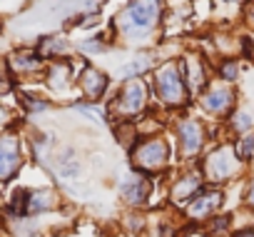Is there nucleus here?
I'll return each instance as SVG.
<instances>
[{
	"instance_id": "f257e3e1",
	"label": "nucleus",
	"mask_w": 254,
	"mask_h": 237,
	"mask_svg": "<svg viewBox=\"0 0 254 237\" xmlns=\"http://www.w3.org/2000/svg\"><path fill=\"white\" fill-rule=\"evenodd\" d=\"M165 18V0H130L115 18V33L127 43H147Z\"/></svg>"
},
{
	"instance_id": "f03ea898",
	"label": "nucleus",
	"mask_w": 254,
	"mask_h": 237,
	"mask_svg": "<svg viewBox=\"0 0 254 237\" xmlns=\"http://www.w3.org/2000/svg\"><path fill=\"white\" fill-rule=\"evenodd\" d=\"M150 95H152V100H157L167 110L187 107V102H190L192 95H190L187 82H185V78L180 73V65L175 60H165L162 65H157L152 70Z\"/></svg>"
},
{
	"instance_id": "7ed1b4c3",
	"label": "nucleus",
	"mask_w": 254,
	"mask_h": 237,
	"mask_svg": "<svg viewBox=\"0 0 254 237\" xmlns=\"http://www.w3.org/2000/svg\"><path fill=\"white\" fill-rule=\"evenodd\" d=\"M147 102H150V85L140 78H130L125 80L115 100L110 102V115L115 120H132V117L147 110Z\"/></svg>"
},
{
	"instance_id": "20e7f679",
	"label": "nucleus",
	"mask_w": 254,
	"mask_h": 237,
	"mask_svg": "<svg viewBox=\"0 0 254 237\" xmlns=\"http://www.w3.org/2000/svg\"><path fill=\"white\" fill-rule=\"evenodd\" d=\"M130 160L137 172H162L170 165V143L162 135L137 138V143L130 148Z\"/></svg>"
},
{
	"instance_id": "39448f33",
	"label": "nucleus",
	"mask_w": 254,
	"mask_h": 237,
	"mask_svg": "<svg viewBox=\"0 0 254 237\" xmlns=\"http://www.w3.org/2000/svg\"><path fill=\"white\" fill-rule=\"evenodd\" d=\"M239 162H242V160H239L234 145L222 143V145H217V148L207 155V160L202 162V172H204V177H207L209 182H224V180H229V177L237 172Z\"/></svg>"
},
{
	"instance_id": "423d86ee",
	"label": "nucleus",
	"mask_w": 254,
	"mask_h": 237,
	"mask_svg": "<svg viewBox=\"0 0 254 237\" xmlns=\"http://www.w3.org/2000/svg\"><path fill=\"white\" fill-rule=\"evenodd\" d=\"M177 65H180V73H182V78H185L187 90H190L192 97L199 95V92L212 82V80H209V65H207V60H204L199 53H185V55L177 60Z\"/></svg>"
},
{
	"instance_id": "0eeeda50",
	"label": "nucleus",
	"mask_w": 254,
	"mask_h": 237,
	"mask_svg": "<svg viewBox=\"0 0 254 237\" xmlns=\"http://www.w3.org/2000/svg\"><path fill=\"white\" fill-rule=\"evenodd\" d=\"M175 135H177V145H180L185 158L199 155V150L204 148V140H207L204 125L199 120H194V117H182V120H177L175 123Z\"/></svg>"
},
{
	"instance_id": "6e6552de",
	"label": "nucleus",
	"mask_w": 254,
	"mask_h": 237,
	"mask_svg": "<svg viewBox=\"0 0 254 237\" xmlns=\"http://www.w3.org/2000/svg\"><path fill=\"white\" fill-rule=\"evenodd\" d=\"M197 100H199L202 110L209 112V115H229L232 107H234L237 95H234V90L227 82H209L197 95Z\"/></svg>"
},
{
	"instance_id": "1a4fd4ad",
	"label": "nucleus",
	"mask_w": 254,
	"mask_h": 237,
	"mask_svg": "<svg viewBox=\"0 0 254 237\" xmlns=\"http://www.w3.org/2000/svg\"><path fill=\"white\" fill-rule=\"evenodd\" d=\"M219 205H222V190H214V187L204 190V187H202V190L185 205V212H187V217H190L192 222H204V220L214 217V212L219 210Z\"/></svg>"
},
{
	"instance_id": "9d476101",
	"label": "nucleus",
	"mask_w": 254,
	"mask_h": 237,
	"mask_svg": "<svg viewBox=\"0 0 254 237\" xmlns=\"http://www.w3.org/2000/svg\"><path fill=\"white\" fill-rule=\"evenodd\" d=\"M77 85H80V90H82V95H85L87 102H97L100 97H105V92L110 87V78L100 68L85 65L82 73L77 75Z\"/></svg>"
},
{
	"instance_id": "9b49d317",
	"label": "nucleus",
	"mask_w": 254,
	"mask_h": 237,
	"mask_svg": "<svg viewBox=\"0 0 254 237\" xmlns=\"http://www.w3.org/2000/svg\"><path fill=\"white\" fill-rule=\"evenodd\" d=\"M20 167V143L15 135H0V182H8Z\"/></svg>"
},
{
	"instance_id": "f8f14e48",
	"label": "nucleus",
	"mask_w": 254,
	"mask_h": 237,
	"mask_svg": "<svg viewBox=\"0 0 254 237\" xmlns=\"http://www.w3.org/2000/svg\"><path fill=\"white\" fill-rule=\"evenodd\" d=\"M150 190H152V182H150V180L145 177V172H142V175H135V177H127V180L122 182V187H120V195H122V200H125L127 205L140 207V205L147 202Z\"/></svg>"
},
{
	"instance_id": "ddd939ff",
	"label": "nucleus",
	"mask_w": 254,
	"mask_h": 237,
	"mask_svg": "<svg viewBox=\"0 0 254 237\" xmlns=\"http://www.w3.org/2000/svg\"><path fill=\"white\" fill-rule=\"evenodd\" d=\"M10 70L18 75H35V73H45L48 63L38 50H18L10 58Z\"/></svg>"
},
{
	"instance_id": "4468645a",
	"label": "nucleus",
	"mask_w": 254,
	"mask_h": 237,
	"mask_svg": "<svg viewBox=\"0 0 254 237\" xmlns=\"http://www.w3.org/2000/svg\"><path fill=\"white\" fill-rule=\"evenodd\" d=\"M199 190H202V177L194 175V172H187V175H182L180 180H175L170 197H172V202H177V205H187Z\"/></svg>"
},
{
	"instance_id": "2eb2a0df",
	"label": "nucleus",
	"mask_w": 254,
	"mask_h": 237,
	"mask_svg": "<svg viewBox=\"0 0 254 237\" xmlns=\"http://www.w3.org/2000/svg\"><path fill=\"white\" fill-rule=\"evenodd\" d=\"M45 78H48V85L53 87V90H67L70 87V80H75V73H72V63H67V60H53L50 65H48V70H45Z\"/></svg>"
},
{
	"instance_id": "dca6fc26",
	"label": "nucleus",
	"mask_w": 254,
	"mask_h": 237,
	"mask_svg": "<svg viewBox=\"0 0 254 237\" xmlns=\"http://www.w3.org/2000/svg\"><path fill=\"white\" fill-rule=\"evenodd\" d=\"M70 50L67 40L65 38H55V35H48L38 43V53L45 58V60H60L65 53Z\"/></svg>"
},
{
	"instance_id": "f3484780",
	"label": "nucleus",
	"mask_w": 254,
	"mask_h": 237,
	"mask_svg": "<svg viewBox=\"0 0 254 237\" xmlns=\"http://www.w3.org/2000/svg\"><path fill=\"white\" fill-rule=\"evenodd\" d=\"M55 205V195L50 190H38V192H28V205H25V215L33 212H43L50 210Z\"/></svg>"
},
{
	"instance_id": "a211bd4d",
	"label": "nucleus",
	"mask_w": 254,
	"mask_h": 237,
	"mask_svg": "<svg viewBox=\"0 0 254 237\" xmlns=\"http://www.w3.org/2000/svg\"><path fill=\"white\" fill-rule=\"evenodd\" d=\"M214 70H217V78L227 85H234L237 78H239V63L234 58H222L214 63Z\"/></svg>"
},
{
	"instance_id": "6ab92c4d",
	"label": "nucleus",
	"mask_w": 254,
	"mask_h": 237,
	"mask_svg": "<svg viewBox=\"0 0 254 237\" xmlns=\"http://www.w3.org/2000/svg\"><path fill=\"white\" fill-rule=\"evenodd\" d=\"M254 128V117L247 110H232L229 112V130L237 135H244Z\"/></svg>"
},
{
	"instance_id": "aec40b11",
	"label": "nucleus",
	"mask_w": 254,
	"mask_h": 237,
	"mask_svg": "<svg viewBox=\"0 0 254 237\" xmlns=\"http://www.w3.org/2000/svg\"><path fill=\"white\" fill-rule=\"evenodd\" d=\"M234 150H237L239 160H242V162H247V160L254 155V133L249 130V133L239 135V140H234Z\"/></svg>"
},
{
	"instance_id": "412c9836",
	"label": "nucleus",
	"mask_w": 254,
	"mask_h": 237,
	"mask_svg": "<svg viewBox=\"0 0 254 237\" xmlns=\"http://www.w3.org/2000/svg\"><path fill=\"white\" fill-rule=\"evenodd\" d=\"M147 70H150V60H147V58H137V60L127 63V65L122 68V75H125V80H130V78H140V75L147 73Z\"/></svg>"
},
{
	"instance_id": "4be33fe9",
	"label": "nucleus",
	"mask_w": 254,
	"mask_h": 237,
	"mask_svg": "<svg viewBox=\"0 0 254 237\" xmlns=\"http://www.w3.org/2000/svg\"><path fill=\"white\" fill-rule=\"evenodd\" d=\"M110 40H105V35H97V38H87V40H82L80 43V50L82 53H105V50H110Z\"/></svg>"
},
{
	"instance_id": "5701e85b",
	"label": "nucleus",
	"mask_w": 254,
	"mask_h": 237,
	"mask_svg": "<svg viewBox=\"0 0 254 237\" xmlns=\"http://www.w3.org/2000/svg\"><path fill=\"white\" fill-rule=\"evenodd\" d=\"M58 172H60L63 177H75V175L80 172V165H77V160H72V155L67 153L65 158L58 160Z\"/></svg>"
},
{
	"instance_id": "b1692460",
	"label": "nucleus",
	"mask_w": 254,
	"mask_h": 237,
	"mask_svg": "<svg viewBox=\"0 0 254 237\" xmlns=\"http://www.w3.org/2000/svg\"><path fill=\"white\" fill-rule=\"evenodd\" d=\"M23 105L30 110V112H40V110H48L50 102L43 100V97H30V95H23Z\"/></svg>"
},
{
	"instance_id": "393cba45",
	"label": "nucleus",
	"mask_w": 254,
	"mask_h": 237,
	"mask_svg": "<svg viewBox=\"0 0 254 237\" xmlns=\"http://www.w3.org/2000/svg\"><path fill=\"white\" fill-rule=\"evenodd\" d=\"M229 222H232V217H227V215L214 217V222H212V232H224V230L229 227Z\"/></svg>"
},
{
	"instance_id": "a878e982",
	"label": "nucleus",
	"mask_w": 254,
	"mask_h": 237,
	"mask_svg": "<svg viewBox=\"0 0 254 237\" xmlns=\"http://www.w3.org/2000/svg\"><path fill=\"white\" fill-rule=\"evenodd\" d=\"M244 20L249 28H254V0H247L244 3Z\"/></svg>"
},
{
	"instance_id": "bb28decb",
	"label": "nucleus",
	"mask_w": 254,
	"mask_h": 237,
	"mask_svg": "<svg viewBox=\"0 0 254 237\" xmlns=\"http://www.w3.org/2000/svg\"><path fill=\"white\" fill-rule=\"evenodd\" d=\"M180 237H207V235H204L202 230H197L194 225H190V227H187V230H185V232H182Z\"/></svg>"
},
{
	"instance_id": "cd10ccee",
	"label": "nucleus",
	"mask_w": 254,
	"mask_h": 237,
	"mask_svg": "<svg viewBox=\"0 0 254 237\" xmlns=\"http://www.w3.org/2000/svg\"><path fill=\"white\" fill-rule=\"evenodd\" d=\"M8 123H10V112H8L5 107H0V130H3Z\"/></svg>"
},
{
	"instance_id": "c85d7f7f",
	"label": "nucleus",
	"mask_w": 254,
	"mask_h": 237,
	"mask_svg": "<svg viewBox=\"0 0 254 237\" xmlns=\"http://www.w3.org/2000/svg\"><path fill=\"white\" fill-rule=\"evenodd\" d=\"M234 237H254V227H249V230H242V232H237Z\"/></svg>"
},
{
	"instance_id": "c756f323",
	"label": "nucleus",
	"mask_w": 254,
	"mask_h": 237,
	"mask_svg": "<svg viewBox=\"0 0 254 237\" xmlns=\"http://www.w3.org/2000/svg\"><path fill=\"white\" fill-rule=\"evenodd\" d=\"M222 3H227V5H244L247 0H222Z\"/></svg>"
},
{
	"instance_id": "7c9ffc66",
	"label": "nucleus",
	"mask_w": 254,
	"mask_h": 237,
	"mask_svg": "<svg viewBox=\"0 0 254 237\" xmlns=\"http://www.w3.org/2000/svg\"><path fill=\"white\" fill-rule=\"evenodd\" d=\"M249 205H254V180H252V187H249V195H247Z\"/></svg>"
}]
</instances>
